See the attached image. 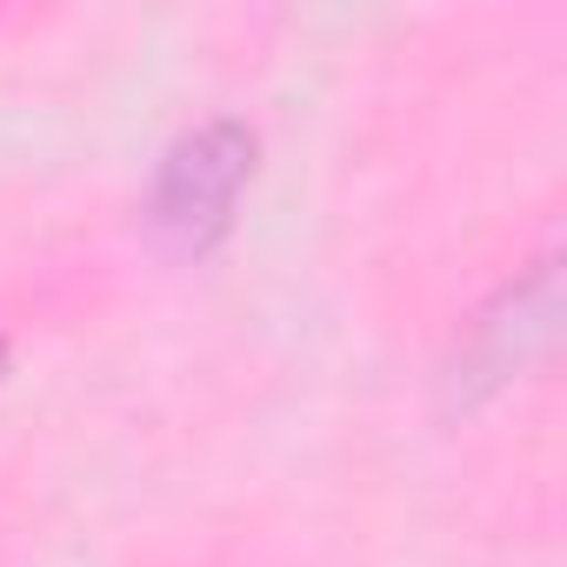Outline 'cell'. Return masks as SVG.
<instances>
[{
  "label": "cell",
  "mask_w": 567,
  "mask_h": 567,
  "mask_svg": "<svg viewBox=\"0 0 567 567\" xmlns=\"http://www.w3.org/2000/svg\"><path fill=\"white\" fill-rule=\"evenodd\" d=\"M254 181V127L247 121H200L194 134H181L167 154H161V174H154V200H147V220L200 254L227 234L234 207H240V187Z\"/></svg>",
  "instance_id": "cell-1"
}]
</instances>
